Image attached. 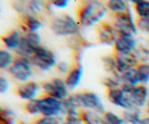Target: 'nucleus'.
<instances>
[{"label":"nucleus","instance_id":"f257e3e1","mask_svg":"<svg viewBox=\"0 0 149 124\" xmlns=\"http://www.w3.org/2000/svg\"><path fill=\"white\" fill-rule=\"evenodd\" d=\"M107 7L100 1H85L79 10V22L83 26H90L98 22L105 15Z\"/></svg>","mask_w":149,"mask_h":124},{"label":"nucleus","instance_id":"f03ea898","mask_svg":"<svg viewBox=\"0 0 149 124\" xmlns=\"http://www.w3.org/2000/svg\"><path fill=\"white\" fill-rule=\"evenodd\" d=\"M51 29L58 36H71L79 32L80 26L71 15L63 14L53 19Z\"/></svg>","mask_w":149,"mask_h":124},{"label":"nucleus","instance_id":"7ed1b4c3","mask_svg":"<svg viewBox=\"0 0 149 124\" xmlns=\"http://www.w3.org/2000/svg\"><path fill=\"white\" fill-rule=\"evenodd\" d=\"M113 27L119 36H129L137 33L136 23L134 22L130 10L116 13V21Z\"/></svg>","mask_w":149,"mask_h":124},{"label":"nucleus","instance_id":"20e7f679","mask_svg":"<svg viewBox=\"0 0 149 124\" xmlns=\"http://www.w3.org/2000/svg\"><path fill=\"white\" fill-rule=\"evenodd\" d=\"M30 58L17 56L15 58L12 65L7 69L9 74L16 80L26 82L32 74Z\"/></svg>","mask_w":149,"mask_h":124},{"label":"nucleus","instance_id":"39448f33","mask_svg":"<svg viewBox=\"0 0 149 124\" xmlns=\"http://www.w3.org/2000/svg\"><path fill=\"white\" fill-rule=\"evenodd\" d=\"M41 37L36 32H27L22 36L20 44L15 50L18 56L31 58L36 48L39 46Z\"/></svg>","mask_w":149,"mask_h":124},{"label":"nucleus","instance_id":"423d86ee","mask_svg":"<svg viewBox=\"0 0 149 124\" xmlns=\"http://www.w3.org/2000/svg\"><path fill=\"white\" fill-rule=\"evenodd\" d=\"M30 61L31 64L44 71L50 69L56 64L55 54L40 45L36 49L33 56L30 58Z\"/></svg>","mask_w":149,"mask_h":124},{"label":"nucleus","instance_id":"0eeeda50","mask_svg":"<svg viewBox=\"0 0 149 124\" xmlns=\"http://www.w3.org/2000/svg\"><path fill=\"white\" fill-rule=\"evenodd\" d=\"M39 112L45 117H56L63 109V102L51 96L37 99Z\"/></svg>","mask_w":149,"mask_h":124},{"label":"nucleus","instance_id":"6e6552de","mask_svg":"<svg viewBox=\"0 0 149 124\" xmlns=\"http://www.w3.org/2000/svg\"><path fill=\"white\" fill-rule=\"evenodd\" d=\"M68 88L65 82L61 78H53L51 81L42 84V89L46 94L58 100H64L67 98Z\"/></svg>","mask_w":149,"mask_h":124},{"label":"nucleus","instance_id":"1a4fd4ad","mask_svg":"<svg viewBox=\"0 0 149 124\" xmlns=\"http://www.w3.org/2000/svg\"><path fill=\"white\" fill-rule=\"evenodd\" d=\"M79 96L81 107L93 110L97 113L104 112V106L97 94L93 92H84L82 93H79Z\"/></svg>","mask_w":149,"mask_h":124},{"label":"nucleus","instance_id":"9d476101","mask_svg":"<svg viewBox=\"0 0 149 124\" xmlns=\"http://www.w3.org/2000/svg\"><path fill=\"white\" fill-rule=\"evenodd\" d=\"M108 98L112 104L120 107L125 108L127 110L135 107L129 95L126 94L121 88L109 89L108 91Z\"/></svg>","mask_w":149,"mask_h":124},{"label":"nucleus","instance_id":"9b49d317","mask_svg":"<svg viewBox=\"0 0 149 124\" xmlns=\"http://www.w3.org/2000/svg\"><path fill=\"white\" fill-rule=\"evenodd\" d=\"M116 71L119 74H124L131 69L135 68L138 58L134 53L130 54H117L116 56Z\"/></svg>","mask_w":149,"mask_h":124},{"label":"nucleus","instance_id":"f8f14e48","mask_svg":"<svg viewBox=\"0 0 149 124\" xmlns=\"http://www.w3.org/2000/svg\"><path fill=\"white\" fill-rule=\"evenodd\" d=\"M116 34H118L116 29L110 23L103 22L98 28L99 42L103 45H114L116 39Z\"/></svg>","mask_w":149,"mask_h":124},{"label":"nucleus","instance_id":"ddd939ff","mask_svg":"<svg viewBox=\"0 0 149 124\" xmlns=\"http://www.w3.org/2000/svg\"><path fill=\"white\" fill-rule=\"evenodd\" d=\"M136 47V40L133 35L119 36L114 44V49L117 54L132 53Z\"/></svg>","mask_w":149,"mask_h":124},{"label":"nucleus","instance_id":"4468645a","mask_svg":"<svg viewBox=\"0 0 149 124\" xmlns=\"http://www.w3.org/2000/svg\"><path fill=\"white\" fill-rule=\"evenodd\" d=\"M131 101L135 107L141 108L145 106L148 97V90L146 85H136L132 93L129 95Z\"/></svg>","mask_w":149,"mask_h":124},{"label":"nucleus","instance_id":"2eb2a0df","mask_svg":"<svg viewBox=\"0 0 149 124\" xmlns=\"http://www.w3.org/2000/svg\"><path fill=\"white\" fill-rule=\"evenodd\" d=\"M39 89V85L33 81L26 82L24 84L19 86L17 89V93L21 99L26 100H32Z\"/></svg>","mask_w":149,"mask_h":124},{"label":"nucleus","instance_id":"dca6fc26","mask_svg":"<svg viewBox=\"0 0 149 124\" xmlns=\"http://www.w3.org/2000/svg\"><path fill=\"white\" fill-rule=\"evenodd\" d=\"M82 67L81 66H77L73 68L68 72L65 82L67 87L70 89H74L78 85L82 77Z\"/></svg>","mask_w":149,"mask_h":124},{"label":"nucleus","instance_id":"f3484780","mask_svg":"<svg viewBox=\"0 0 149 124\" xmlns=\"http://www.w3.org/2000/svg\"><path fill=\"white\" fill-rule=\"evenodd\" d=\"M22 36L17 30H13L1 37V40L8 49L16 50L20 45Z\"/></svg>","mask_w":149,"mask_h":124},{"label":"nucleus","instance_id":"a211bd4d","mask_svg":"<svg viewBox=\"0 0 149 124\" xmlns=\"http://www.w3.org/2000/svg\"><path fill=\"white\" fill-rule=\"evenodd\" d=\"M22 24L26 32H36L42 26V22L31 14H24L22 19Z\"/></svg>","mask_w":149,"mask_h":124},{"label":"nucleus","instance_id":"6ab92c4d","mask_svg":"<svg viewBox=\"0 0 149 124\" xmlns=\"http://www.w3.org/2000/svg\"><path fill=\"white\" fill-rule=\"evenodd\" d=\"M121 80L123 83H129L132 85L136 86L140 83L138 69L136 68L131 69L124 74H121Z\"/></svg>","mask_w":149,"mask_h":124},{"label":"nucleus","instance_id":"aec40b11","mask_svg":"<svg viewBox=\"0 0 149 124\" xmlns=\"http://www.w3.org/2000/svg\"><path fill=\"white\" fill-rule=\"evenodd\" d=\"M81 118L86 124H103V120L97 112L92 110H86L81 113Z\"/></svg>","mask_w":149,"mask_h":124},{"label":"nucleus","instance_id":"412c9836","mask_svg":"<svg viewBox=\"0 0 149 124\" xmlns=\"http://www.w3.org/2000/svg\"><path fill=\"white\" fill-rule=\"evenodd\" d=\"M135 3V12L140 18H149V1H132Z\"/></svg>","mask_w":149,"mask_h":124},{"label":"nucleus","instance_id":"4be33fe9","mask_svg":"<svg viewBox=\"0 0 149 124\" xmlns=\"http://www.w3.org/2000/svg\"><path fill=\"white\" fill-rule=\"evenodd\" d=\"M106 7L116 13H123L129 9L127 3L124 0H111L107 2Z\"/></svg>","mask_w":149,"mask_h":124},{"label":"nucleus","instance_id":"5701e85b","mask_svg":"<svg viewBox=\"0 0 149 124\" xmlns=\"http://www.w3.org/2000/svg\"><path fill=\"white\" fill-rule=\"evenodd\" d=\"M103 124H129L124 118H120L112 112H106L104 113Z\"/></svg>","mask_w":149,"mask_h":124},{"label":"nucleus","instance_id":"b1692460","mask_svg":"<svg viewBox=\"0 0 149 124\" xmlns=\"http://www.w3.org/2000/svg\"><path fill=\"white\" fill-rule=\"evenodd\" d=\"M123 118L128 123L134 124L136 121L141 119V110L138 107L127 109L124 113Z\"/></svg>","mask_w":149,"mask_h":124},{"label":"nucleus","instance_id":"393cba45","mask_svg":"<svg viewBox=\"0 0 149 124\" xmlns=\"http://www.w3.org/2000/svg\"><path fill=\"white\" fill-rule=\"evenodd\" d=\"M140 83L147 84L149 82V64L146 63L141 64L137 68Z\"/></svg>","mask_w":149,"mask_h":124},{"label":"nucleus","instance_id":"a878e982","mask_svg":"<svg viewBox=\"0 0 149 124\" xmlns=\"http://www.w3.org/2000/svg\"><path fill=\"white\" fill-rule=\"evenodd\" d=\"M121 76H119V74H112L110 77H106L103 80V84L105 86L108 88L109 89H113L120 88L119 86L121 85Z\"/></svg>","mask_w":149,"mask_h":124},{"label":"nucleus","instance_id":"bb28decb","mask_svg":"<svg viewBox=\"0 0 149 124\" xmlns=\"http://www.w3.org/2000/svg\"><path fill=\"white\" fill-rule=\"evenodd\" d=\"M13 55L8 51L1 50L0 51V68L8 69L13 63Z\"/></svg>","mask_w":149,"mask_h":124},{"label":"nucleus","instance_id":"cd10ccee","mask_svg":"<svg viewBox=\"0 0 149 124\" xmlns=\"http://www.w3.org/2000/svg\"><path fill=\"white\" fill-rule=\"evenodd\" d=\"M14 114L10 109L1 108L0 112V124H14Z\"/></svg>","mask_w":149,"mask_h":124},{"label":"nucleus","instance_id":"c85d7f7f","mask_svg":"<svg viewBox=\"0 0 149 124\" xmlns=\"http://www.w3.org/2000/svg\"><path fill=\"white\" fill-rule=\"evenodd\" d=\"M103 64L106 71L111 72L112 74H119L116 71V58L111 56H105L103 58Z\"/></svg>","mask_w":149,"mask_h":124},{"label":"nucleus","instance_id":"c756f323","mask_svg":"<svg viewBox=\"0 0 149 124\" xmlns=\"http://www.w3.org/2000/svg\"><path fill=\"white\" fill-rule=\"evenodd\" d=\"M82 123L83 120L81 116H79L78 112H77L66 114L63 124H82Z\"/></svg>","mask_w":149,"mask_h":124},{"label":"nucleus","instance_id":"7c9ffc66","mask_svg":"<svg viewBox=\"0 0 149 124\" xmlns=\"http://www.w3.org/2000/svg\"><path fill=\"white\" fill-rule=\"evenodd\" d=\"M25 109L31 115H36V114L39 113V106H38V100L36 99H32L30 100L26 104Z\"/></svg>","mask_w":149,"mask_h":124},{"label":"nucleus","instance_id":"2f4dec72","mask_svg":"<svg viewBox=\"0 0 149 124\" xmlns=\"http://www.w3.org/2000/svg\"><path fill=\"white\" fill-rule=\"evenodd\" d=\"M136 26L139 29L145 33L149 34V18H140L136 22Z\"/></svg>","mask_w":149,"mask_h":124},{"label":"nucleus","instance_id":"473e14b6","mask_svg":"<svg viewBox=\"0 0 149 124\" xmlns=\"http://www.w3.org/2000/svg\"><path fill=\"white\" fill-rule=\"evenodd\" d=\"M35 124H61L56 117H45L38 120Z\"/></svg>","mask_w":149,"mask_h":124},{"label":"nucleus","instance_id":"72a5a7b5","mask_svg":"<svg viewBox=\"0 0 149 124\" xmlns=\"http://www.w3.org/2000/svg\"><path fill=\"white\" fill-rule=\"evenodd\" d=\"M57 69H58V71L59 72H61V74H65V73L68 72V69H69V66L67 64L66 62H60L59 64L57 66Z\"/></svg>","mask_w":149,"mask_h":124},{"label":"nucleus","instance_id":"f704fd0d","mask_svg":"<svg viewBox=\"0 0 149 124\" xmlns=\"http://www.w3.org/2000/svg\"><path fill=\"white\" fill-rule=\"evenodd\" d=\"M9 87V83L7 79L4 77H0V91L1 93H5Z\"/></svg>","mask_w":149,"mask_h":124},{"label":"nucleus","instance_id":"c9c22d12","mask_svg":"<svg viewBox=\"0 0 149 124\" xmlns=\"http://www.w3.org/2000/svg\"><path fill=\"white\" fill-rule=\"evenodd\" d=\"M135 85H132L129 84V83H123L120 88L122 89V90H123L126 94L130 95L131 93H132V91L133 90V89L135 88Z\"/></svg>","mask_w":149,"mask_h":124},{"label":"nucleus","instance_id":"e433bc0d","mask_svg":"<svg viewBox=\"0 0 149 124\" xmlns=\"http://www.w3.org/2000/svg\"><path fill=\"white\" fill-rule=\"evenodd\" d=\"M68 0H58V1H51V4L57 8H64L68 5Z\"/></svg>","mask_w":149,"mask_h":124},{"label":"nucleus","instance_id":"4c0bfd02","mask_svg":"<svg viewBox=\"0 0 149 124\" xmlns=\"http://www.w3.org/2000/svg\"><path fill=\"white\" fill-rule=\"evenodd\" d=\"M134 124H149V118H141Z\"/></svg>","mask_w":149,"mask_h":124},{"label":"nucleus","instance_id":"58836bf2","mask_svg":"<svg viewBox=\"0 0 149 124\" xmlns=\"http://www.w3.org/2000/svg\"><path fill=\"white\" fill-rule=\"evenodd\" d=\"M148 115H149V102H148Z\"/></svg>","mask_w":149,"mask_h":124},{"label":"nucleus","instance_id":"ea45409f","mask_svg":"<svg viewBox=\"0 0 149 124\" xmlns=\"http://www.w3.org/2000/svg\"><path fill=\"white\" fill-rule=\"evenodd\" d=\"M20 124H27V123H20Z\"/></svg>","mask_w":149,"mask_h":124}]
</instances>
